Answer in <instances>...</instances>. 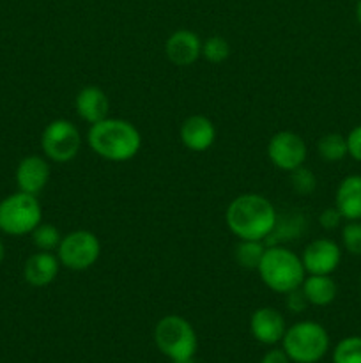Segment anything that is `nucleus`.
<instances>
[{
  "instance_id": "nucleus-12",
  "label": "nucleus",
  "mask_w": 361,
  "mask_h": 363,
  "mask_svg": "<svg viewBox=\"0 0 361 363\" xmlns=\"http://www.w3.org/2000/svg\"><path fill=\"white\" fill-rule=\"evenodd\" d=\"M50 163L38 155L25 156L16 167V184L18 190L38 197L46 188L50 181Z\"/></svg>"
},
{
  "instance_id": "nucleus-28",
  "label": "nucleus",
  "mask_w": 361,
  "mask_h": 363,
  "mask_svg": "<svg viewBox=\"0 0 361 363\" xmlns=\"http://www.w3.org/2000/svg\"><path fill=\"white\" fill-rule=\"evenodd\" d=\"M345 138H347V152H349V156L361 163V124L360 126L353 128Z\"/></svg>"
},
{
  "instance_id": "nucleus-23",
  "label": "nucleus",
  "mask_w": 361,
  "mask_h": 363,
  "mask_svg": "<svg viewBox=\"0 0 361 363\" xmlns=\"http://www.w3.org/2000/svg\"><path fill=\"white\" fill-rule=\"evenodd\" d=\"M333 363H361V337H345L333 351Z\"/></svg>"
},
{
  "instance_id": "nucleus-19",
  "label": "nucleus",
  "mask_w": 361,
  "mask_h": 363,
  "mask_svg": "<svg viewBox=\"0 0 361 363\" xmlns=\"http://www.w3.org/2000/svg\"><path fill=\"white\" fill-rule=\"evenodd\" d=\"M301 291H303L308 305L328 307L335 301L336 294H338V286L331 279V275H306L301 284Z\"/></svg>"
},
{
  "instance_id": "nucleus-11",
  "label": "nucleus",
  "mask_w": 361,
  "mask_h": 363,
  "mask_svg": "<svg viewBox=\"0 0 361 363\" xmlns=\"http://www.w3.org/2000/svg\"><path fill=\"white\" fill-rule=\"evenodd\" d=\"M250 332L257 342L264 344V346H275V344L282 342L287 332L285 319L276 308L260 307L251 314Z\"/></svg>"
},
{
  "instance_id": "nucleus-9",
  "label": "nucleus",
  "mask_w": 361,
  "mask_h": 363,
  "mask_svg": "<svg viewBox=\"0 0 361 363\" xmlns=\"http://www.w3.org/2000/svg\"><path fill=\"white\" fill-rule=\"evenodd\" d=\"M308 149L301 135L294 131H278L268 144V158L273 165L283 172H292L304 165Z\"/></svg>"
},
{
  "instance_id": "nucleus-21",
  "label": "nucleus",
  "mask_w": 361,
  "mask_h": 363,
  "mask_svg": "<svg viewBox=\"0 0 361 363\" xmlns=\"http://www.w3.org/2000/svg\"><path fill=\"white\" fill-rule=\"evenodd\" d=\"M317 152L324 162H340L345 156H349V152H347V138L340 133H326L324 137L319 138Z\"/></svg>"
},
{
  "instance_id": "nucleus-26",
  "label": "nucleus",
  "mask_w": 361,
  "mask_h": 363,
  "mask_svg": "<svg viewBox=\"0 0 361 363\" xmlns=\"http://www.w3.org/2000/svg\"><path fill=\"white\" fill-rule=\"evenodd\" d=\"M342 243L350 255L361 257V220H353L343 225Z\"/></svg>"
},
{
  "instance_id": "nucleus-15",
  "label": "nucleus",
  "mask_w": 361,
  "mask_h": 363,
  "mask_svg": "<svg viewBox=\"0 0 361 363\" xmlns=\"http://www.w3.org/2000/svg\"><path fill=\"white\" fill-rule=\"evenodd\" d=\"M74 108L81 121H85L87 124H96L110 117V99L103 89L96 87V85H87L78 91L76 98H74Z\"/></svg>"
},
{
  "instance_id": "nucleus-2",
  "label": "nucleus",
  "mask_w": 361,
  "mask_h": 363,
  "mask_svg": "<svg viewBox=\"0 0 361 363\" xmlns=\"http://www.w3.org/2000/svg\"><path fill=\"white\" fill-rule=\"evenodd\" d=\"M87 144L103 160L113 163L130 162L140 152L142 135L130 121L106 117L91 124L87 131Z\"/></svg>"
},
{
  "instance_id": "nucleus-27",
  "label": "nucleus",
  "mask_w": 361,
  "mask_h": 363,
  "mask_svg": "<svg viewBox=\"0 0 361 363\" xmlns=\"http://www.w3.org/2000/svg\"><path fill=\"white\" fill-rule=\"evenodd\" d=\"M342 220H343L342 213H340L336 208H326L324 211L319 215V223H321L322 229H326V230L338 229L340 223H342Z\"/></svg>"
},
{
  "instance_id": "nucleus-10",
  "label": "nucleus",
  "mask_w": 361,
  "mask_h": 363,
  "mask_svg": "<svg viewBox=\"0 0 361 363\" xmlns=\"http://www.w3.org/2000/svg\"><path fill=\"white\" fill-rule=\"evenodd\" d=\"M306 275H331L342 261V250L328 238H317L304 247L299 255Z\"/></svg>"
},
{
  "instance_id": "nucleus-18",
  "label": "nucleus",
  "mask_w": 361,
  "mask_h": 363,
  "mask_svg": "<svg viewBox=\"0 0 361 363\" xmlns=\"http://www.w3.org/2000/svg\"><path fill=\"white\" fill-rule=\"evenodd\" d=\"M335 208L342 213L343 220H361V176L350 174L343 177L336 188Z\"/></svg>"
},
{
  "instance_id": "nucleus-22",
  "label": "nucleus",
  "mask_w": 361,
  "mask_h": 363,
  "mask_svg": "<svg viewBox=\"0 0 361 363\" xmlns=\"http://www.w3.org/2000/svg\"><path fill=\"white\" fill-rule=\"evenodd\" d=\"M32 243L39 252H53L59 248L60 241H62V234L52 223H39L34 230L30 233Z\"/></svg>"
},
{
  "instance_id": "nucleus-14",
  "label": "nucleus",
  "mask_w": 361,
  "mask_h": 363,
  "mask_svg": "<svg viewBox=\"0 0 361 363\" xmlns=\"http://www.w3.org/2000/svg\"><path fill=\"white\" fill-rule=\"evenodd\" d=\"M216 140V128L209 117L190 116L183 124H180V142L184 147L193 152H204L214 144Z\"/></svg>"
},
{
  "instance_id": "nucleus-4",
  "label": "nucleus",
  "mask_w": 361,
  "mask_h": 363,
  "mask_svg": "<svg viewBox=\"0 0 361 363\" xmlns=\"http://www.w3.org/2000/svg\"><path fill=\"white\" fill-rule=\"evenodd\" d=\"M282 347L292 363H317L329 350V335L315 321H299L287 328Z\"/></svg>"
},
{
  "instance_id": "nucleus-24",
  "label": "nucleus",
  "mask_w": 361,
  "mask_h": 363,
  "mask_svg": "<svg viewBox=\"0 0 361 363\" xmlns=\"http://www.w3.org/2000/svg\"><path fill=\"white\" fill-rule=\"evenodd\" d=\"M230 55V45L222 35H211L202 41V57L211 64L225 62Z\"/></svg>"
},
{
  "instance_id": "nucleus-25",
  "label": "nucleus",
  "mask_w": 361,
  "mask_h": 363,
  "mask_svg": "<svg viewBox=\"0 0 361 363\" xmlns=\"http://www.w3.org/2000/svg\"><path fill=\"white\" fill-rule=\"evenodd\" d=\"M289 174H290V186H292V190L296 191L297 195L306 197V195L314 194L315 188H317V177H315V174L311 172L310 169L301 165Z\"/></svg>"
},
{
  "instance_id": "nucleus-29",
  "label": "nucleus",
  "mask_w": 361,
  "mask_h": 363,
  "mask_svg": "<svg viewBox=\"0 0 361 363\" xmlns=\"http://www.w3.org/2000/svg\"><path fill=\"white\" fill-rule=\"evenodd\" d=\"M285 305L290 312H294V314H299V312H303L304 308H306L308 301H306V298H304L301 287L299 289H294V291H290V293L285 294Z\"/></svg>"
},
{
  "instance_id": "nucleus-16",
  "label": "nucleus",
  "mask_w": 361,
  "mask_h": 363,
  "mask_svg": "<svg viewBox=\"0 0 361 363\" xmlns=\"http://www.w3.org/2000/svg\"><path fill=\"white\" fill-rule=\"evenodd\" d=\"M60 261L52 252H35L23 266V279L32 287H46L55 282Z\"/></svg>"
},
{
  "instance_id": "nucleus-5",
  "label": "nucleus",
  "mask_w": 361,
  "mask_h": 363,
  "mask_svg": "<svg viewBox=\"0 0 361 363\" xmlns=\"http://www.w3.org/2000/svg\"><path fill=\"white\" fill-rule=\"evenodd\" d=\"M154 342L161 354L172 362L191 360L197 353L198 339L190 321L180 315H165L156 323Z\"/></svg>"
},
{
  "instance_id": "nucleus-7",
  "label": "nucleus",
  "mask_w": 361,
  "mask_h": 363,
  "mask_svg": "<svg viewBox=\"0 0 361 363\" xmlns=\"http://www.w3.org/2000/svg\"><path fill=\"white\" fill-rule=\"evenodd\" d=\"M101 255V243L98 236L91 230H73V233L62 236L57 257L60 266L71 269V272H85L98 262Z\"/></svg>"
},
{
  "instance_id": "nucleus-32",
  "label": "nucleus",
  "mask_w": 361,
  "mask_h": 363,
  "mask_svg": "<svg viewBox=\"0 0 361 363\" xmlns=\"http://www.w3.org/2000/svg\"><path fill=\"white\" fill-rule=\"evenodd\" d=\"M356 18L361 25V0H357V4H356Z\"/></svg>"
},
{
  "instance_id": "nucleus-6",
  "label": "nucleus",
  "mask_w": 361,
  "mask_h": 363,
  "mask_svg": "<svg viewBox=\"0 0 361 363\" xmlns=\"http://www.w3.org/2000/svg\"><path fill=\"white\" fill-rule=\"evenodd\" d=\"M41 220L42 209L35 195L18 190L0 201V233L7 236L30 234Z\"/></svg>"
},
{
  "instance_id": "nucleus-20",
  "label": "nucleus",
  "mask_w": 361,
  "mask_h": 363,
  "mask_svg": "<svg viewBox=\"0 0 361 363\" xmlns=\"http://www.w3.org/2000/svg\"><path fill=\"white\" fill-rule=\"evenodd\" d=\"M265 252L264 241L255 240H239L236 250H234V257H236L237 264L244 269H257L262 261V255Z\"/></svg>"
},
{
  "instance_id": "nucleus-30",
  "label": "nucleus",
  "mask_w": 361,
  "mask_h": 363,
  "mask_svg": "<svg viewBox=\"0 0 361 363\" xmlns=\"http://www.w3.org/2000/svg\"><path fill=\"white\" fill-rule=\"evenodd\" d=\"M260 363H292L289 357H287V353L282 350H278V347H273L271 351H268V353L262 357Z\"/></svg>"
},
{
  "instance_id": "nucleus-17",
  "label": "nucleus",
  "mask_w": 361,
  "mask_h": 363,
  "mask_svg": "<svg viewBox=\"0 0 361 363\" xmlns=\"http://www.w3.org/2000/svg\"><path fill=\"white\" fill-rule=\"evenodd\" d=\"M306 216L301 211H287L280 213L276 216L275 227H273L271 234L264 240L265 247H273V245H283L285 247L290 241L299 240L306 230Z\"/></svg>"
},
{
  "instance_id": "nucleus-13",
  "label": "nucleus",
  "mask_w": 361,
  "mask_h": 363,
  "mask_svg": "<svg viewBox=\"0 0 361 363\" xmlns=\"http://www.w3.org/2000/svg\"><path fill=\"white\" fill-rule=\"evenodd\" d=\"M165 53L170 62L176 64V66H191L202 57V41L193 30L180 28L166 39Z\"/></svg>"
},
{
  "instance_id": "nucleus-8",
  "label": "nucleus",
  "mask_w": 361,
  "mask_h": 363,
  "mask_svg": "<svg viewBox=\"0 0 361 363\" xmlns=\"http://www.w3.org/2000/svg\"><path fill=\"white\" fill-rule=\"evenodd\" d=\"M42 152L55 163H67L78 156L81 149V135L67 119H55L46 124L41 135Z\"/></svg>"
},
{
  "instance_id": "nucleus-3",
  "label": "nucleus",
  "mask_w": 361,
  "mask_h": 363,
  "mask_svg": "<svg viewBox=\"0 0 361 363\" xmlns=\"http://www.w3.org/2000/svg\"><path fill=\"white\" fill-rule=\"evenodd\" d=\"M258 277L265 287L278 294L299 289L306 272L301 257L283 245L265 247L262 261L257 268Z\"/></svg>"
},
{
  "instance_id": "nucleus-31",
  "label": "nucleus",
  "mask_w": 361,
  "mask_h": 363,
  "mask_svg": "<svg viewBox=\"0 0 361 363\" xmlns=\"http://www.w3.org/2000/svg\"><path fill=\"white\" fill-rule=\"evenodd\" d=\"M4 257H6V247H4V241L2 238H0V266H2Z\"/></svg>"
},
{
  "instance_id": "nucleus-33",
  "label": "nucleus",
  "mask_w": 361,
  "mask_h": 363,
  "mask_svg": "<svg viewBox=\"0 0 361 363\" xmlns=\"http://www.w3.org/2000/svg\"><path fill=\"white\" fill-rule=\"evenodd\" d=\"M173 363H193V358H191V360H183V362H173Z\"/></svg>"
},
{
  "instance_id": "nucleus-1",
  "label": "nucleus",
  "mask_w": 361,
  "mask_h": 363,
  "mask_svg": "<svg viewBox=\"0 0 361 363\" xmlns=\"http://www.w3.org/2000/svg\"><path fill=\"white\" fill-rule=\"evenodd\" d=\"M276 211L269 199L258 194L237 195L225 213L227 225L237 240L264 241L275 227Z\"/></svg>"
}]
</instances>
